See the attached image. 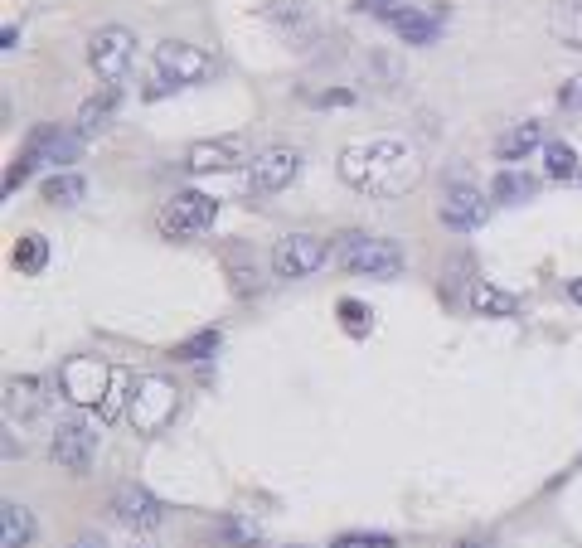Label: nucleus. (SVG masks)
Masks as SVG:
<instances>
[{
	"instance_id": "4c0bfd02",
	"label": "nucleus",
	"mask_w": 582,
	"mask_h": 548,
	"mask_svg": "<svg viewBox=\"0 0 582 548\" xmlns=\"http://www.w3.org/2000/svg\"><path fill=\"white\" fill-rule=\"evenodd\" d=\"M291 548H296V544H291Z\"/></svg>"
},
{
	"instance_id": "20e7f679",
	"label": "nucleus",
	"mask_w": 582,
	"mask_h": 548,
	"mask_svg": "<svg viewBox=\"0 0 582 548\" xmlns=\"http://www.w3.org/2000/svg\"><path fill=\"white\" fill-rule=\"evenodd\" d=\"M214 219H219V199H209V194H199V190H180L161 209L156 224H161L165 238H194V233L214 228Z\"/></svg>"
},
{
	"instance_id": "7ed1b4c3",
	"label": "nucleus",
	"mask_w": 582,
	"mask_h": 548,
	"mask_svg": "<svg viewBox=\"0 0 582 548\" xmlns=\"http://www.w3.org/2000/svg\"><path fill=\"white\" fill-rule=\"evenodd\" d=\"M335 258L345 262V272H355V277H398L403 272V248L393 243V238H369V233H340V243H335Z\"/></svg>"
},
{
	"instance_id": "dca6fc26",
	"label": "nucleus",
	"mask_w": 582,
	"mask_h": 548,
	"mask_svg": "<svg viewBox=\"0 0 582 548\" xmlns=\"http://www.w3.org/2000/svg\"><path fill=\"white\" fill-rule=\"evenodd\" d=\"M238 161H243V151L233 141H199L185 156V170L190 175H209V170H228V165H238Z\"/></svg>"
},
{
	"instance_id": "9d476101",
	"label": "nucleus",
	"mask_w": 582,
	"mask_h": 548,
	"mask_svg": "<svg viewBox=\"0 0 582 548\" xmlns=\"http://www.w3.org/2000/svg\"><path fill=\"white\" fill-rule=\"evenodd\" d=\"M156 68L165 73V83H204L214 73V59L199 44L170 39V44H156Z\"/></svg>"
},
{
	"instance_id": "c9c22d12",
	"label": "nucleus",
	"mask_w": 582,
	"mask_h": 548,
	"mask_svg": "<svg viewBox=\"0 0 582 548\" xmlns=\"http://www.w3.org/2000/svg\"><path fill=\"white\" fill-rule=\"evenodd\" d=\"M456 548H485V544H481V539H461Z\"/></svg>"
},
{
	"instance_id": "393cba45",
	"label": "nucleus",
	"mask_w": 582,
	"mask_h": 548,
	"mask_svg": "<svg viewBox=\"0 0 582 548\" xmlns=\"http://www.w3.org/2000/svg\"><path fill=\"white\" fill-rule=\"evenodd\" d=\"M544 170L553 180H578V151L568 141H549L544 146Z\"/></svg>"
},
{
	"instance_id": "f704fd0d",
	"label": "nucleus",
	"mask_w": 582,
	"mask_h": 548,
	"mask_svg": "<svg viewBox=\"0 0 582 548\" xmlns=\"http://www.w3.org/2000/svg\"><path fill=\"white\" fill-rule=\"evenodd\" d=\"M568 296H573V301L582 306V277H573V282H568Z\"/></svg>"
},
{
	"instance_id": "f03ea898",
	"label": "nucleus",
	"mask_w": 582,
	"mask_h": 548,
	"mask_svg": "<svg viewBox=\"0 0 582 548\" xmlns=\"http://www.w3.org/2000/svg\"><path fill=\"white\" fill-rule=\"evenodd\" d=\"M175 408H180V393L161 374H141V379L127 384V418L136 432H146V437L165 432V422L175 418Z\"/></svg>"
},
{
	"instance_id": "c85d7f7f",
	"label": "nucleus",
	"mask_w": 582,
	"mask_h": 548,
	"mask_svg": "<svg viewBox=\"0 0 582 548\" xmlns=\"http://www.w3.org/2000/svg\"><path fill=\"white\" fill-rule=\"evenodd\" d=\"M34 170H39V156H34V151H20V156L10 161V170H5V194H15V190H20V185L30 180Z\"/></svg>"
},
{
	"instance_id": "39448f33",
	"label": "nucleus",
	"mask_w": 582,
	"mask_h": 548,
	"mask_svg": "<svg viewBox=\"0 0 582 548\" xmlns=\"http://www.w3.org/2000/svg\"><path fill=\"white\" fill-rule=\"evenodd\" d=\"M325 258H330V243H325L321 233H287V238H277V248H272V272L277 277H311V272H321Z\"/></svg>"
},
{
	"instance_id": "0eeeda50",
	"label": "nucleus",
	"mask_w": 582,
	"mask_h": 548,
	"mask_svg": "<svg viewBox=\"0 0 582 548\" xmlns=\"http://www.w3.org/2000/svg\"><path fill=\"white\" fill-rule=\"evenodd\" d=\"M107 379H112V369H107L97 355H73V359L59 364V388H64V398L73 403V408H93V403H102Z\"/></svg>"
},
{
	"instance_id": "f8f14e48",
	"label": "nucleus",
	"mask_w": 582,
	"mask_h": 548,
	"mask_svg": "<svg viewBox=\"0 0 582 548\" xmlns=\"http://www.w3.org/2000/svg\"><path fill=\"white\" fill-rule=\"evenodd\" d=\"M112 515L122 519L127 529H156V524L165 519V505L146 490V485L127 481V485H117V490H112Z\"/></svg>"
},
{
	"instance_id": "4468645a",
	"label": "nucleus",
	"mask_w": 582,
	"mask_h": 548,
	"mask_svg": "<svg viewBox=\"0 0 582 548\" xmlns=\"http://www.w3.org/2000/svg\"><path fill=\"white\" fill-rule=\"evenodd\" d=\"M44 413V384L20 374V379H5V418L10 422H34Z\"/></svg>"
},
{
	"instance_id": "2eb2a0df",
	"label": "nucleus",
	"mask_w": 582,
	"mask_h": 548,
	"mask_svg": "<svg viewBox=\"0 0 582 548\" xmlns=\"http://www.w3.org/2000/svg\"><path fill=\"white\" fill-rule=\"evenodd\" d=\"M388 25L403 34L408 44H418V49H427V44H437V34H442V10H393L388 15Z\"/></svg>"
},
{
	"instance_id": "473e14b6",
	"label": "nucleus",
	"mask_w": 582,
	"mask_h": 548,
	"mask_svg": "<svg viewBox=\"0 0 582 548\" xmlns=\"http://www.w3.org/2000/svg\"><path fill=\"white\" fill-rule=\"evenodd\" d=\"M359 10H369V15H379V20H388V15L398 10V0H359Z\"/></svg>"
},
{
	"instance_id": "cd10ccee",
	"label": "nucleus",
	"mask_w": 582,
	"mask_h": 548,
	"mask_svg": "<svg viewBox=\"0 0 582 548\" xmlns=\"http://www.w3.org/2000/svg\"><path fill=\"white\" fill-rule=\"evenodd\" d=\"M335 311H340V325H345L350 335H369L374 316H369V306H364V301H350V296H345V301H340Z\"/></svg>"
},
{
	"instance_id": "7c9ffc66",
	"label": "nucleus",
	"mask_w": 582,
	"mask_h": 548,
	"mask_svg": "<svg viewBox=\"0 0 582 548\" xmlns=\"http://www.w3.org/2000/svg\"><path fill=\"white\" fill-rule=\"evenodd\" d=\"M262 282H258V267H233V291L238 296H248V291H258Z\"/></svg>"
},
{
	"instance_id": "412c9836",
	"label": "nucleus",
	"mask_w": 582,
	"mask_h": 548,
	"mask_svg": "<svg viewBox=\"0 0 582 548\" xmlns=\"http://www.w3.org/2000/svg\"><path fill=\"white\" fill-rule=\"evenodd\" d=\"M534 194H539V180L524 175V170H500L490 180V199H500V204H519V199H534Z\"/></svg>"
},
{
	"instance_id": "aec40b11",
	"label": "nucleus",
	"mask_w": 582,
	"mask_h": 548,
	"mask_svg": "<svg viewBox=\"0 0 582 548\" xmlns=\"http://www.w3.org/2000/svg\"><path fill=\"white\" fill-rule=\"evenodd\" d=\"M471 311H481V316H519V296L495 287V282H476L471 287Z\"/></svg>"
},
{
	"instance_id": "e433bc0d",
	"label": "nucleus",
	"mask_w": 582,
	"mask_h": 548,
	"mask_svg": "<svg viewBox=\"0 0 582 548\" xmlns=\"http://www.w3.org/2000/svg\"><path fill=\"white\" fill-rule=\"evenodd\" d=\"M136 548H146V544H136Z\"/></svg>"
},
{
	"instance_id": "1a4fd4ad",
	"label": "nucleus",
	"mask_w": 582,
	"mask_h": 548,
	"mask_svg": "<svg viewBox=\"0 0 582 548\" xmlns=\"http://www.w3.org/2000/svg\"><path fill=\"white\" fill-rule=\"evenodd\" d=\"M301 175V156L287 146H267L262 156L248 161V194H277Z\"/></svg>"
},
{
	"instance_id": "72a5a7b5",
	"label": "nucleus",
	"mask_w": 582,
	"mask_h": 548,
	"mask_svg": "<svg viewBox=\"0 0 582 548\" xmlns=\"http://www.w3.org/2000/svg\"><path fill=\"white\" fill-rule=\"evenodd\" d=\"M68 548H107V539H102V534H78Z\"/></svg>"
},
{
	"instance_id": "423d86ee",
	"label": "nucleus",
	"mask_w": 582,
	"mask_h": 548,
	"mask_svg": "<svg viewBox=\"0 0 582 548\" xmlns=\"http://www.w3.org/2000/svg\"><path fill=\"white\" fill-rule=\"evenodd\" d=\"M131 59H136V34L122 30V25H102V30L88 39V64L97 68L102 83H122Z\"/></svg>"
},
{
	"instance_id": "6e6552de",
	"label": "nucleus",
	"mask_w": 582,
	"mask_h": 548,
	"mask_svg": "<svg viewBox=\"0 0 582 548\" xmlns=\"http://www.w3.org/2000/svg\"><path fill=\"white\" fill-rule=\"evenodd\" d=\"M49 456L64 466V471H73V476H83L88 466H93L97 456V427L88 418H64L59 427H54V442H49Z\"/></svg>"
},
{
	"instance_id": "b1692460",
	"label": "nucleus",
	"mask_w": 582,
	"mask_h": 548,
	"mask_svg": "<svg viewBox=\"0 0 582 548\" xmlns=\"http://www.w3.org/2000/svg\"><path fill=\"white\" fill-rule=\"evenodd\" d=\"M553 34L568 44V49H582V0H563L553 10Z\"/></svg>"
},
{
	"instance_id": "bb28decb",
	"label": "nucleus",
	"mask_w": 582,
	"mask_h": 548,
	"mask_svg": "<svg viewBox=\"0 0 582 548\" xmlns=\"http://www.w3.org/2000/svg\"><path fill=\"white\" fill-rule=\"evenodd\" d=\"M219 345H224V335H219V330H199V335H190V340H180L170 355L185 359V364H194V359H209Z\"/></svg>"
},
{
	"instance_id": "f257e3e1",
	"label": "nucleus",
	"mask_w": 582,
	"mask_h": 548,
	"mask_svg": "<svg viewBox=\"0 0 582 548\" xmlns=\"http://www.w3.org/2000/svg\"><path fill=\"white\" fill-rule=\"evenodd\" d=\"M340 180H345L350 190L398 199V194H408L422 180V161L408 141H398V136H374V141H355V146L340 151Z\"/></svg>"
},
{
	"instance_id": "f3484780",
	"label": "nucleus",
	"mask_w": 582,
	"mask_h": 548,
	"mask_svg": "<svg viewBox=\"0 0 582 548\" xmlns=\"http://www.w3.org/2000/svg\"><path fill=\"white\" fill-rule=\"evenodd\" d=\"M117 107H122V88H117V83H107L102 93H93L88 102H83V112H78V131H83V136L102 131L112 117H117Z\"/></svg>"
},
{
	"instance_id": "a878e982",
	"label": "nucleus",
	"mask_w": 582,
	"mask_h": 548,
	"mask_svg": "<svg viewBox=\"0 0 582 548\" xmlns=\"http://www.w3.org/2000/svg\"><path fill=\"white\" fill-rule=\"evenodd\" d=\"M219 539H224L228 548H253L262 539V529L253 524V519H243V515H224L219 519Z\"/></svg>"
},
{
	"instance_id": "a211bd4d",
	"label": "nucleus",
	"mask_w": 582,
	"mask_h": 548,
	"mask_svg": "<svg viewBox=\"0 0 582 548\" xmlns=\"http://www.w3.org/2000/svg\"><path fill=\"white\" fill-rule=\"evenodd\" d=\"M34 544V515L20 500L0 505V548H30Z\"/></svg>"
},
{
	"instance_id": "c756f323",
	"label": "nucleus",
	"mask_w": 582,
	"mask_h": 548,
	"mask_svg": "<svg viewBox=\"0 0 582 548\" xmlns=\"http://www.w3.org/2000/svg\"><path fill=\"white\" fill-rule=\"evenodd\" d=\"M335 548H398L393 534H340Z\"/></svg>"
},
{
	"instance_id": "ddd939ff",
	"label": "nucleus",
	"mask_w": 582,
	"mask_h": 548,
	"mask_svg": "<svg viewBox=\"0 0 582 548\" xmlns=\"http://www.w3.org/2000/svg\"><path fill=\"white\" fill-rule=\"evenodd\" d=\"M442 224L456 228V233H471V228L485 224V194L476 190V185H447V194H442Z\"/></svg>"
},
{
	"instance_id": "9b49d317",
	"label": "nucleus",
	"mask_w": 582,
	"mask_h": 548,
	"mask_svg": "<svg viewBox=\"0 0 582 548\" xmlns=\"http://www.w3.org/2000/svg\"><path fill=\"white\" fill-rule=\"evenodd\" d=\"M25 151L39 156V165H54V170H68L73 161H83V131L68 127H34L25 136Z\"/></svg>"
},
{
	"instance_id": "4be33fe9",
	"label": "nucleus",
	"mask_w": 582,
	"mask_h": 548,
	"mask_svg": "<svg viewBox=\"0 0 582 548\" xmlns=\"http://www.w3.org/2000/svg\"><path fill=\"white\" fill-rule=\"evenodd\" d=\"M44 204H54V209H73L83 194H88V185H83V175H68V170H54L49 180H44Z\"/></svg>"
},
{
	"instance_id": "2f4dec72",
	"label": "nucleus",
	"mask_w": 582,
	"mask_h": 548,
	"mask_svg": "<svg viewBox=\"0 0 582 548\" xmlns=\"http://www.w3.org/2000/svg\"><path fill=\"white\" fill-rule=\"evenodd\" d=\"M558 102H563V107H582V73L578 78H568V83L558 88Z\"/></svg>"
},
{
	"instance_id": "5701e85b",
	"label": "nucleus",
	"mask_w": 582,
	"mask_h": 548,
	"mask_svg": "<svg viewBox=\"0 0 582 548\" xmlns=\"http://www.w3.org/2000/svg\"><path fill=\"white\" fill-rule=\"evenodd\" d=\"M15 267H20L25 277H39V272L49 267V238H44V233H25V238L15 243Z\"/></svg>"
},
{
	"instance_id": "6ab92c4d",
	"label": "nucleus",
	"mask_w": 582,
	"mask_h": 548,
	"mask_svg": "<svg viewBox=\"0 0 582 548\" xmlns=\"http://www.w3.org/2000/svg\"><path fill=\"white\" fill-rule=\"evenodd\" d=\"M544 146V127L539 122H519V127H510L500 141H495V161H524L529 151H539Z\"/></svg>"
}]
</instances>
